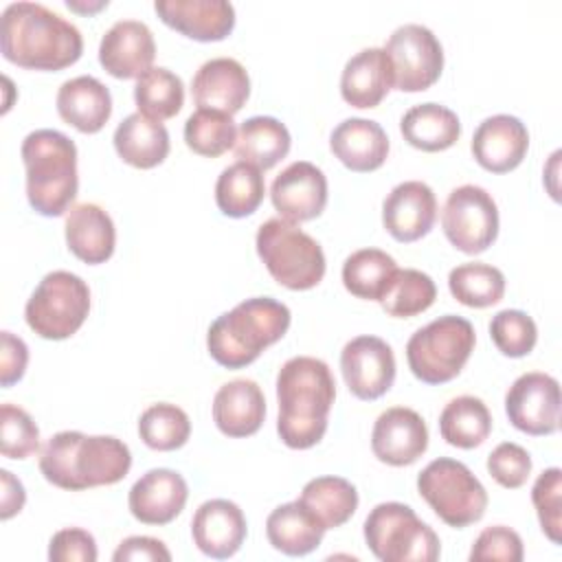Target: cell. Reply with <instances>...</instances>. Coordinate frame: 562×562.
Here are the masks:
<instances>
[{"label":"cell","instance_id":"17","mask_svg":"<svg viewBox=\"0 0 562 562\" xmlns=\"http://www.w3.org/2000/svg\"><path fill=\"white\" fill-rule=\"evenodd\" d=\"M437 220V198L422 180H406L391 189L382 202V224L402 244H411L430 233Z\"/></svg>","mask_w":562,"mask_h":562},{"label":"cell","instance_id":"41","mask_svg":"<svg viewBox=\"0 0 562 562\" xmlns=\"http://www.w3.org/2000/svg\"><path fill=\"white\" fill-rule=\"evenodd\" d=\"M237 140V127L231 114L217 110L198 108L184 123V143L191 151L217 158L233 149Z\"/></svg>","mask_w":562,"mask_h":562},{"label":"cell","instance_id":"24","mask_svg":"<svg viewBox=\"0 0 562 562\" xmlns=\"http://www.w3.org/2000/svg\"><path fill=\"white\" fill-rule=\"evenodd\" d=\"M266 419V397L255 380L237 378L222 384L213 397V422L226 437L255 435Z\"/></svg>","mask_w":562,"mask_h":562},{"label":"cell","instance_id":"39","mask_svg":"<svg viewBox=\"0 0 562 562\" xmlns=\"http://www.w3.org/2000/svg\"><path fill=\"white\" fill-rule=\"evenodd\" d=\"M437 299L435 281L415 268L395 270L389 290L380 299L382 310L395 318H411L426 312Z\"/></svg>","mask_w":562,"mask_h":562},{"label":"cell","instance_id":"13","mask_svg":"<svg viewBox=\"0 0 562 562\" xmlns=\"http://www.w3.org/2000/svg\"><path fill=\"white\" fill-rule=\"evenodd\" d=\"M505 413L520 432L553 435L560 426L558 380L542 371L522 373L505 393Z\"/></svg>","mask_w":562,"mask_h":562},{"label":"cell","instance_id":"28","mask_svg":"<svg viewBox=\"0 0 562 562\" xmlns=\"http://www.w3.org/2000/svg\"><path fill=\"white\" fill-rule=\"evenodd\" d=\"M393 88V70L384 48H362L342 68L340 94L353 108H375Z\"/></svg>","mask_w":562,"mask_h":562},{"label":"cell","instance_id":"43","mask_svg":"<svg viewBox=\"0 0 562 562\" xmlns=\"http://www.w3.org/2000/svg\"><path fill=\"white\" fill-rule=\"evenodd\" d=\"M40 448V428L33 417L15 406L2 404L0 408V450L9 459H26Z\"/></svg>","mask_w":562,"mask_h":562},{"label":"cell","instance_id":"38","mask_svg":"<svg viewBox=\"0 0 562 562\" xmlns=\"http://www.w3.org/2000/svg\"><path fill=\"white\" fill-rule=\"evenodd\" d=\"M448 288L461 305L490 307L505 294V274L496 266L470 261L450 270Z\"/></svg>","mask_w":562,"mask_h":562},{"label":"cell","instance_id":"6","mask_svg":"<svg viewBox=\"0 0 562 562\" xmlns=\"http://www.w3.org/2000/svg\"><path fill=\"white\" fill-rule=\"evenodd\" d=\"M257 255L270 277L288 290H310L325 277L321 244L283 217L266 220L255 237Z\"/></svg>","mask_w":562,"mask_h":562},{"label":"cell","instance_id":"31","mask_svg":"<svg viewBox=\"0 0 562 562\" xmlns=\"http://www.w3.org/2000/svg\"><path fill=\"white\" fill-rule=\"evenodd\" d=\"M400 132L411 147L432 154L443 151L459 140L461 121L450 108L428 101L404 112Z\"/></svg>","mask_w":562,"mask_h":562},{"label":"cell","instance_id":"8","mask_svg":"<svg viewBox=\"0 0 562 562\" xmlns=\"http://www.w3.org/2000/svg\"><path fill=\"white\" fill-rule=\"evenodd\" d=\"M364 540L384 562H435L441 553L437 533L417 518L413 507L397 501L380 503L369 512Z\"/></svg>","mask_w":562,"mask_h":562},{"label":"cell","instance_id":"14","mask_svg":"<svg viewBox=\"0 0 562 562\" xmlns=\"http://www.w3.org/2000/svg\"><path fill=\"white\" fill-rule=\"evenodd\" d=\"M340 371L358 400H378L395 380L393 349L378 336H356L340 351Z\"/></svg>","mask_w":562,"mask_h":562},{"label":"cell","instance_id":"32","mask_svg":"<svg viewBox=\"0 0 562 562\" xmlns=\"http://www.w3.org/2000/svg\"><path fill=\"white\" fill-rule=\"evenodd\" d=\"M290 132L274 116H250L237 130L235 156L257 169H272L290 151Z\"/></svg>","mask_w":562,"mask_h":562},{"label":"cell","instance_id":"4","mask_svg":"<svg viewBox=\"0 0 562 562\" xmlns=\"http://www.w3.org/2000/svg\"><path fill=\"white\" fill-rule=\"evenodd\" d=\"M288 305L270 296H252L217 316L206 334L211 358L226 369H244L261 351L281 340L290 327Z\"/></svg>","mask_w":562,"mask_h":562},{"label":"cell","instance_id":"50","mask_svg":"<svg viewBox=\"0 0 562 562\" xmlns=\"http://www.w3.org/2000/svg\"><path fill=\"white\" fill-rule=\"evenodd\" d=\"M0 479H2V494H0V518L9 520L11 516H15L26 501V492L24 485L20 483V479H15L9 470H0Z\"/></svg>","mask_w":562,"mask_h":562},{"label":"cell","instance_id":"49","mask_svg":"<svg viewBox=\"0 0 562 562\" xmlns=\"http://www.w3.org/2000/svg\"><path fill=\"white\" fill-rule=\"evenodd\" d=\"M114 562H130V560H147V562H169L171 560V553L169 549L165 547L162 540L158 538H151V536H130L125 538L114 555H112Z\"/></svg>","mask_w":562,"mask_h":562},{"label":"cell","instance_id":"36","mask_svg":"<svg viewBox=\"0 0 562 562\" xmlns=\"http://www.w3.org/2000/svg\"><path fill=\"white\" fill-rule=\"evenodd\" d=\"M395 270L397 263L389 252L380 248H360L342 263V285L358 299L380 303Z\"/></svg>","mask_w":562,"mask_h":562},{"label":"cell","instance_id":"12","mask_svg":"<svg viewBox=\"0 0 562 562\" xmlns=\"http://www.w3.org/2000/svg\"><path fill=\"white\" fill-rule=\"evenodd\" d=\"M384 50L391 61L395 90H428L443 70V48L435 33L424 24L397 26L389 35Z\"/></svg>","mask_w":562,"mask_h":562},{"label":"cell","instance_id":"47","mask_svg":"<svg viewBox=\"0 0 562 562\" xmlns=\"http://www.w3.org/2000/svg\"><path fill=\"white\" fill-rule=\"evenodd\" d=\"M97 555L94 536L81 527L59 529L48 544L50 562H94Z\"/></svg>","mask_w":562,"mask_h":562},{"label":"cell","instance_id":"25","mask_svg":"<svg viewBox=\"0 0 562 562\" xmlns=\"http://www.w3.org/2000/svg\"><path fill=\"white\" fill-rule=\"evenodd\" d=\"M331 154L351 171L369 173L384 165L389 156V136L371 119H345L329 136Z\"/></svg>","mask_w":562,"mask_h":562},{"label":"cell","instance_id":"11","mask_svg":"<svg viewBox=\"0 0 562 562\" xmlns=\"http://www.w3.org/2000/svg\"><path fill=\"white\" fill-rule=\"evenodd\" d=\"M441 228L457 250L479 255L487 250L498 235V206L483 187L461 184L446 198Z\"/></svg>","mask_w":562,"mask_h":562},{"label":"cell","instance_id":"10","mask_svg":"<svg viewBox=\"0 0 562 562\" xmlns=\"http://www.w3.org/2000/svg\"><path fill=\"white\" fill-rule=\"evenodd\" d=\"M90 312L88 283L68 272H48L24 307L26 325L46 340H66L83 325Z\"/></svg>","mask_w":562,"mask_h":562},{"label":"cell","instance_id":"35","mask_svg":"<svg viewBox=\"0 0 562 562\" xmlns=\"http://www.w3.org/2000/svg\"><path fill=\"white\" fill-rule=\"evenodd\" d=\"M325 529L345 525L358 509V492L342 476H316L307 481L299 498Z\"/></svg>","mask_w":562,"mask_h":562},{"label":"cell","instance_id":"29","mask_svg":"<svg viewBox=\"0 0 562 562\" xmlns=\"http://www.w3.org/2000/svg\"><path fill=\"white\" fill-rule=\"evenodd\" d=\"M325 531L321 520L301 501L274 507L266 520L268 542L285 555L312 553L321 544Z\"/></svg>","mask_w":562,"mask_h":562},{"label":"cell","instance_id":"9","mask_svg":"<svg viewBox=\"0 0 562 562\" xmlns=\"http://www.w3.org/2000/svg\"><path fill=\"white\" fill-rule=\"evenodd\" d=\"M417 492L430 509L454 529L474 525L487 509L483 483L465 463L450 457H439L419 472Z\"/></svg>","mask_w":562,"mask_h":562},{"label":"cell","instance_id":"15","mask_svg":"<svg viewBox=\"0 0 562 562\" xmlns=\"http://www.w3.org/2000/svg\"><path fill=\"white\" fill-rule=\"evenodd\" d=\"M428 448L424 417L406 406H393L378 415L371 430L373 454L393 468L415 463Z\"/></svg>","mask_w":562,"mask_h":562},{"label":"cell","instance_id":"48","mask_svg":"<svg viewBox=\"0 0 562 562\" xmlns=\"http://www.w3.org/2000/svg\"><path fill=\"white\" fill-rule=\"evenodd\" d=\"M2 340V351H0V384L7 389L11 384H15L18 380H22L26 364H29V347L26 342L11 334V331H2L0 336Z\"/></svg>","mask_w":562,"mask_h":562},{"label":"cell","instance_id":"1","mask_svg":"<svg viewBox=\"0 0 562 562\" xmlns=\"http://www.w3.org/2000/svg\"><path fill=\"white\" fill-rule=\"evenodd\" d=\"M336 382L327 362L312 356H294L277 375V432L292 450L316 446L327 430Z\"/></svg>","mask_w":562,"mask_h":562},{"label":"cell","instance_id":"18","mask_svg":"<svg viewBox=\"0 0 562 562\" xmlns=\"http://www.w3.org/2000/svg\"><path fill=\"white\" fill-rule=\"evenodd\" d=\"M156 57V42L145 22L119 20L99 44V64L116 79H138Z\"/></svg>","mask_w":562,"mask_h":562},{"label":"cell","instance_id":"46","mask_svg":"<svg viewBox=\"0 0 562 562\" xmlns=\"http://www.w3.org/2000/svg\"><path fill=\"white\" fill-rule=\"evenodd\" d=\"M522 555H525V551H522L520 536L505 525L485 527L470 549L472 562H483V560L520 562Z\"/></svg>","mask_w":562,"mask_h":562},{"label":"cell","instance_id":"34","mask_svg":"<svg viewBox=\"0 0 562 562\" xmlns=\"http://www.w3.org/2000/svg\"><path fill=\"white\" fill-rule=\"evenodd\" d=\"M266 195V180L261 169L237 160L228 165L215 182V204L228 217L252 215Z\"/></svg>","mask_w":562,"mask_h":562},{"label":"cell","instance_id":"42","mask_svg":"<svg viewBox=\"0 0 562 562\" xmlns=\"http://www.w3.org/2000/svg\"><path fill=\"white\" fill-rule=\"evenodd\" d=\"M490 336L503 356L522 358L536 347L538 327L533 318L520 310H501L490 321Z\"/></svg>","mask_w":562,"mask_h":562},{"label":"cell","instance_id":"20","mask_svg":"<svg viewBox=\"0 0 562 562\" xmlns=\"http://www.w3.org/2000/svg\"><path fill=\"white\" fill-rule=\"evenodd\" d=\"M189 485L184 476L169 468L147 470L130 490L127 505L143 525H167L187 505Z\"/></svg>","mask_w":562,"mask_h":562},{"label":"cell","instance_id":"27","mask_svg":"<svg viewBox=\"0 0 562 562\" xmlns=\"http://www.w3.org/2000/svg\"><path fill=\"white\" fill-rule=\"evenodd\" d=\"M55 103L61 121L83 134H97L103 130L112 114L110 90L90 75H79L64 81L57 90Z\"/></svg>","mask_w":562,"mask_h":562},{"label":"cell","instance_id":"40","mask_svg":"<svg viewBox=\"0 0 562 562\" xmlns=\"http://www.w3.org/2000/svg\"><path fill=\"white\" fill-rule=\"evenodd\" d=\"M138 435L147 448L169 452L187 443L191 435V422L180 406L158 402L140 413Z\"/></svg>","mask_w":562,"mask_h":562},{"label":"cell","instance_id":"19","mask_svg":"<svg viewBox=\"0 0 562 562\" xmlns=\"http://www.w3.org/2000/svg\"><path fill=\"white\" fill-rule=\"evenodd\" d=\"M158 18L195 42H220L235 29V9L226 0H156Z\"/></svg>","mask_w":562,"mask_h":562},{"label":"cell","instance_id":"30","mask_svg":"<svg viewBox=\"0 0 562 562\" xmlns=\"http://www.w3.org/2000/svg\"><path fill=\"white\" fill-rule=\"evenodd\" d=\"M114 149L119 158L136 169H151L169 154V132L162 123L134 112L114 130Z\"/></svg>","mask_w":562,"mask_h":562},{"label":"cell","instance_id":"37","mask_svg":"<svg viewBox=\"0 0 562 562\" xmlns=\"http://www.w3.org/2000/svg\"><path fill=\"white\" fill-rule=\"evenodd\" d=\"M134 101L143 116L151 121H165L176 116L184 103L182 79L162 66H151L136 79Z\"/></svg>","mask_w":562,"mask_h":562},{"label":"cell","instance_id":"21","mask_svg":"<svg viewBox=\"0 0 562 562\" xmlns=\"http://www.w3.org/2000/svg\"><path fill=\"white\" fill-rule=\"evenodd\" d=\"M470 149L483 169L507 173L522 162L529 149V132L520 119L512 114H494L479 123Z\"/></svg>","mask_w":562,"mask_h":562},{"label":"cell","instance_id":"16","mask_svg":"<svg viewBox=\"0 0 562 562\" xmlns=\"http://www.w3.org/2000/svg\"><path fill=\"white\" fill-rule=\"evenodd\" d=\"M270 200L288 222L314 220L327 204V178L316 165L296 160L272 180Z\"/></svg>","mask_w":562,"mask_h":562},{"label":"cell","instance_id":"45","mask_svg":"<svg viewBox=\"0 0 562 562\" xmlns=\"http://www.w3.org/2000/svg\"><path fill=\"white\" fill-rule=\"evenodd\" d=\"M487 472L501 487L516 490L525 485L531 474V457L522 446L514 441H503L490 452Z\"/></svg>","mask_w":562,"mask_h":562},{"label":"cell","instance_id":"5","mask_svg":"<svg viewBox=\"0 0 562 562\" xmlns=\"http://www.w3.org/2000/svg\"><path fill=\"white\" fill-rule=\"evenodd\" d=\"M26 198L44 217L64 215L77 198V147L57 130H35L22 140Z\"/></svg>","mask_w":562,"mask_h":562},{"label":"cell","instance_id":"33","mask_svg":"<svg viewBox=\"0 0 562 562\" xmlns=\"http://www.w3.org/2000/svg\"><path fill=\"white\" fill-rule=\"evenodd\" d=\"M439 432L446 443L463 450L481 446L492 432V415L481 397L459 395L439 415Z\"/></svg>","mask_w":562,"mask_h":562},{"label":"cell","instance_id":"2","mask_svg":"<svg viewBox=\"0 0 562 562\" xmlns=\"http://www.w3.org/2000/svg\"><path fill=\"white\" fill-rule=\"evenodd\" d=\"M0 48L7 61L29 70H61L83 53L75 24L37 2H13L2 11Z\"/></svg>","mask_w":562,"mask_h":562},{"label":"cell","instance_id":"44","mask_svg":"<svg viewBox=\"0 0 562 562\" xmlns=\"http://www.w3.org/2000/svg\"><path fill=\"white\" fill-rule=\"evenodd\" d=\"M560 494H562V470L549 468L544 470L533 487H531V503L536 507L542 533L553 542L560 544L562 531V512H560Z\"/></svg>","mask_w":562,"mask_h":562},{"label":"cell","instance_id":"3","mask_svg":"<svg viewBox=\"0 0 562 562\" xmlns=\"http://www.w3.org/2000/svg\"><path fill=\"white\" fill-rule=\"evenodd\" d=\"M132 452L112 435H83L61 430L53 435L40 454V472L61 490L81 492L99 485H114L127 476Z\"/></svg>","mask_w":562,"mask_h":562},{"label":"cell","instance_id":"23","mask_svg":"<svg viewBox=\"0 0 562 562\" xmlns=\"http://www.w3.org/2000/svg\"><path fill=\"white\" fill-rule=\"evenodd\" d=\"M195 547L215 560H226L239 551L246 538V516L228 498L204 501L191 520Z\"/></svg>","mask_w":562,"mask_h":562},{"label":"cell","instance_id":"7","mask_svg":"<svg viewBox=\"0 0 562 562\" xmlns=\"http://www.w3.org/2000/svg\"><path fill=\"white\" fill-rule=\"evenodd\" d=\"M474 342L476 336L470 321L457 314L439 316L408 338V369L426 384H446L461 373Z\"/></svg>","mask_w":562,"mask_h":562},{"label":"cell","instance_id":"26","mask_svg":"<svg viewBox=\"0 0 562 562\" xmlns=\"http://www.w3.org/2000/svg\"><path fill=\"white\" fill-rule=\"evenodd\" d=\"M66 244L68 250L90 263H105L116 246V231H114V222L108 215L105 209H101L99 204L92 202H83V204H75L68 215H66Z\"/></svg>","mask_w":562,"mask_h":562},{"label":"cell","instance_id":"51","mask_svg":"<svg viewBox=\"0 0 562 562\" xmlns=\"http://www.w3.org/2000/svg\"><path fill=\"white\" fill-rule=\"evenodd\" d=\"M66 4H68V9L79 11V13H97L99 9L108 7V0H99V2H94V4H90V2L86 4V2H77V0H68Z\"/></svg>","mask_w":562,"mask_h":562},{"label":"cell","instance_id":"22","mask_svg":"<svg viewBox=\"0 0 562 562\" xmlns=\"http://www.w3.org/2000/svg\"><path fill=\"white\" fill-rule=\"evenodd\" d=\"M191 94L198 108L217 110L233 116L250 97V77L237 59L213 57L193 75Z\"/></svg>","mask_w":562,"mask_h":562}]
</instances>
